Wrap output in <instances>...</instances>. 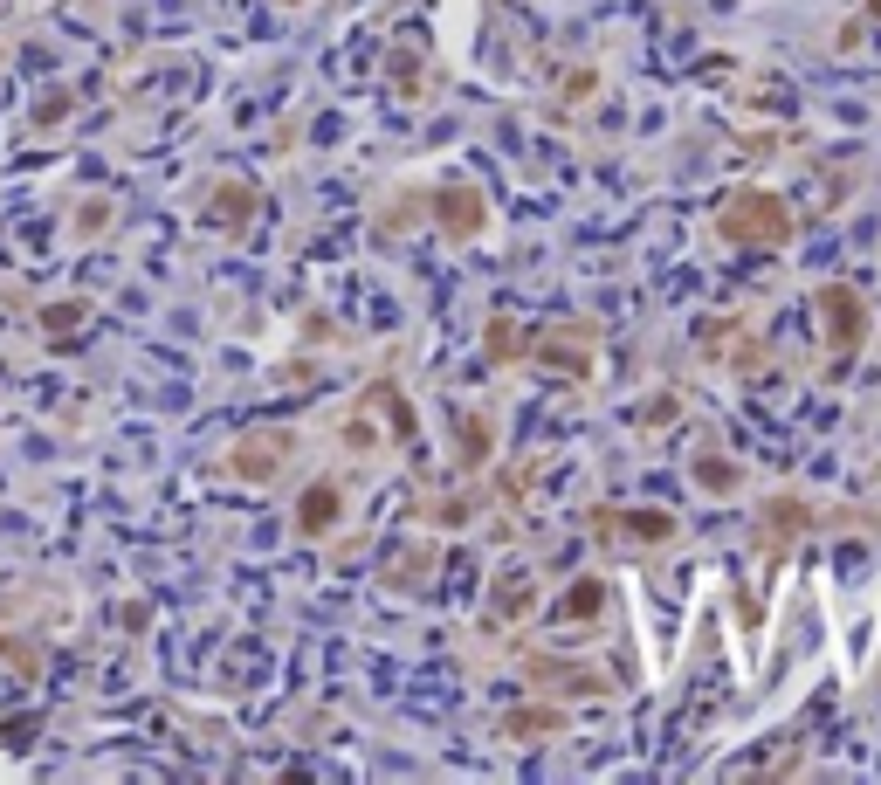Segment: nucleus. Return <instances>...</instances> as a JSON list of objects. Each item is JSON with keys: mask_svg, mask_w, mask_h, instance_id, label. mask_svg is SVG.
<instances>
[{"mask_svg": "<svg viewBox=\"0 0 881 785\" xmlns=\"http://www.w3.org/2000/svg\"><path fill=\"white\" fill-rule=\"evenodd\" d=\"M723 235L744 242V248H751V242L778 248L785 235H792V214H785V200H771V193L751 186V193H730V200H723Z\"/></svg>", "mask_w": 881, "mask_h": 785, "instance_id": "f257e3e1", "label": "nucleus"}, {"mask_svg": "<svg viewBox=\"0 0 881 785\" xmlns=\"http://www.w3.org/2000/svg\"><path fill=\"white\" fill-rule=\"evenodd\" d=\"M290 448H296L290 427H262V434L235 441V455H228V462L241 469V483H276V476H283V462H290Z\"/></svg>", "mask_w": 881, "mask_h": 785, "instance_id": "f03ea898", "label": "nucleus"}, {"mask_svg": "<svg viewBox=\"0 0 881 785\" xmlns=\"http://www.w3.org/2000/svg\"><path fill=\"white\" fill-rule=\"evenodd\" d=\"M820 310H826V338H833V359H847L861 338H868V303L854 297L847 283H826L820 290Z\"/></svg>", "mask_w": 881, "mask_h": 785, "instance_id": "7ed1b4c3", "label": "nucleus"}, {"mask_svg": "<svg viewBox=\"0 0 881 785\" xmlns=\"http://www.w3.org/2000/svg\"><path fill=\"white\" fill-rule=\"evenodd\" d=\"M599 524H613L606 538H620V544H661L675 531V517H661V510H599Z\"/></svg>", "mask_w": 881, "mask_h": 785, "instance_id": "20e7f679", "label": "nucleus"}, {"mask_svg": "<svg viewBox=\"0 0 881 785\" xmlns=\"http://www.w3.org/2000/svg\"><path fill=\"white\" fill-rule=\"evenodd\" d=\"M331 517H338V489H331V483H317L310 496H303V503H296V524H303L310 538H317V531H324Z\"/></svg>", "mask_w": 881, "mask_h": 785, "instance_id": "39448f33", "label": "nucleus"}, {"mask_svg": "<svg viewBox=\"0 0 881 785\" xmlns=\"http://www.w3.org/2000/svg\"><path fill=\"white\" fill-rule=\"evenodd\" d=\"M599 600H606V593H599V579H579V586L565 593L558 613H565V620H586V613H599Z\"/></svg>", "mask_w": 881, "mask_h": 785, "instance_id": "423d86ee", "label": "nucleus"}]
</instances>
